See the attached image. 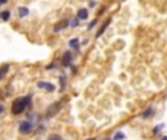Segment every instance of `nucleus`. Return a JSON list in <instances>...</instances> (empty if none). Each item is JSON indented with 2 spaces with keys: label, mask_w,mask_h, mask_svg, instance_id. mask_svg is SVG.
Listing matches in <instances>:
<instances>
[{
  "label": "nucleus",
  "mask_w": 167,
  "mask_h": 140,
  "mask_svg": "<svg viewBox=\"0 0 167 140\" xmlns=\"http://www.w3.org/2000/svg\"><path fill=\"white\" fill-rule=\"evenodd\" d=\"M31 101H32V93L26 95V96H19L16 98L12 105H10V109H12V114L13 116H21L22 112H25L28 108H31Z\"/></svg>",
  "instance_id": "obj_1"
},
{
  "label": "nucleus",
  "mask_w": 167,
  "mask_h": 140,
  "mask_svg": "<svg viewBox=\"0 0 167 140\" xmlns=\"http://www.w3.org/2000/svg\"><path fill=\"white\" fill-rule=\"evenodd\" d=\"M60 109H62V102H54V104H51L50 107L47 108V111H46V114H44V118H47V120H49V118H53Z\"/></svg>",
  "instance_id": "obj_2"
},
{
  "label": "nucleus",
  "mask_w": 167,
  "mask_h": 140,
  "mask_svg": "<svg viewBox=\"0 0 167 140\" xmlns=\"http://www.w3.org/2000/svg\"><path fill=\"white\" fill-rule=\"evenodd\" d=\"M34 129H35V124H32L28 120H24L19 123V133H22V134H28V133L32 132Z\"/></svg>",
  "instance_id": "obj_3"
},
{
  "label": "nucleus",
  "mask_w": 167,
  "mask_h": 140,
  "mask_svg": "<svg viewBox=\"0 0 167 140\" xmlns=\"http://www.w3.org/2000/svg\"><path fill=\"white\" fill-rule=\"evenodd\" d=\"M72 61H73L72 53H70V51H65V53H63V57H62V66L63 67L72 66Z\"/></svg>",
  "instance_id": "obj_4"
},
{
  "label": "nucleus",
  "mask_w": 167,
  "mask_h": 140,
  "mask_svg": "<svg viewBox=\"0 0 167 140\" xmlns=\"http://www.w3.org/2000/svg\"><path fill=\"white\" fill-rule=\"evenodd\" d=\"M37 86H38L40 89H46L47 92H54L56 91V86L50 82H46V80H40V82H37Z\"/></svg>",
  "instance_id": "obj_5"
},
{
  "label": "nucleus",
  "mask_w": 167,
  "mask_h": 140,
  "mask_svg": "<svg viewBox=\"0 0 167 140\" xmlns=\"http://www.w3.org/2000/svg\"><path fill=\"white\" fill-rule=\"evenodd\" d=\"M69 24H70V21L69 19H63L62 22H59L53 29H54V32H60V31H63V29H66L67 26H69Z\"/></svg>",
  "instance_id": "obj_6"
},
{
  "label": "nucleus",
  "mask_w": 167,
  "mask_h": 140,
  "mask_svg": "<svg viewBox=\"0 0 167 140\" xmlns=\"http://www.w3.org/2000/svg\"><path fill=\"white\" fill-rule=\"evenodd\" d=\"M9 70H10V64H3V66L0 67V80H3L6 76H8V73H9Z\"/></svg>",
  "instance_id": "obj_7"
},
{
  "label": "nucleus",
  "mask_w": 167,
  "mask_h": 140,
  "mask_svg": "<svg viewBox=\"0 0 167 140\" xmlns=\"http://www.w3.org/2000/svg\"><path fill=\"white\" fill-rule=\"evenodd\" d=\"M152 116H154V107L152 105L147 107V109H144V112L141 114L142 118H151Z\"/></svg>",
  "instance_id": "obj_8"
},
{
  "label": "nucleus",
  "mask_w": 167,
  "mask_h": 140,
  "mask_svg": "<svg viewBox=\"0 0 167 140\" xmlns=\"http://www.w3.org/2000/svg\"><path fill=\"white\" fill-rule=\"evenodd\" d=\"M111 24V19H107V21H106V22H104V24L101 25V28H100V31H98V32H97V35H95V38H100L101 35H103V34H104V31H106V29H107V28H109V25Z\"/></svg>",
  "instance_id": "obj_9"
},
{
  "label": "nucleus",
  "mask_w": 167,
  "mask_h": 140,
  "mask_svg": "<svg viewBox=\"0 0 167 140\" xmlns=\"http://www.w3.org/2000/svg\"><path fill=\"white\" fill-rule=\"evenodd\" d=\"M69 47L72 50H75V51H79V47H81V44H79V38L76 37V38H72L70 41H69Z\"/></svg>",
  "instance_id": "obj_10"
},
{
  "label": "nucleus",
  "mask_w": 167,
  "mask_h": 140,
  "mask_svg": "<svg viewBox=\"0 0 167 140\" xmlns=\"http://www.w3.org/2000/svg\"><path fill=\"white\" fill-rule=\"evenodd\" d=\"M76 18H78L79 21H85V19L88 18V10H87V9H79L78 13H76Z\"/></svg>",
  "instance_id": "obj_11"
},
{
  "label": "nucleus",
  "mask_w": 167,
  "mask_h": 140,
  "mask_svg": "<svg viewBox=\"0 0 167 140\" xmlns=\"http://www.w3.org/2000/svg\"><path fill=\"white\" fill-rule=\"evenodd\" d=\"M29 15V9L26 8V6H21V8L18 9V16L19 18H25Z\"/></svg>",
  "instance_id": "obj_12"
},
{
  "label": "nucleus",
  "mask_w": 167,
  "mask_h": 140,
  "mask_svg": "<svg viewBox=\"0 0 167 140\" xmlns=\"http://www.w3.org/2000/svg\"><path fill=\"white\" fill-rule=\"evenodd\" d=\"M0 19L3 22H8L9 19H10V10H2L0 12Z\"/></svg>",
  "instance_id": "obj_13"
},
{
  "label": "nucleus",
  "mask_w": 167,
  "mask_h": 140,
  "mask_svg": "<svg viewBox=\"0 0 167 140\" xmlns=\"http://www.w3.org/2000/svg\"><path fill=\"white\" fill-rule=\"evenodd\" d=\"M125 137H126V136H125V133H123V132H117L116 134L113 136V139H111V140H123Z\"/></svg>",
  "instance_id": "obj_14"
},
{
  "label": "nucleus",
  "mask_w": 167,
  "mask_h": 140,
  "mask_svg": "<svg viewBox=\"0 0 167 140\" xmlns=\"http://www.w3.org/2000/svg\"><path fill=\"white\" fill-rule=\"evenodd\" d=\"M79 25V19L78 18H73L72 21H70V24H69V26H72V28H76Z\"/></svg>",
  "instance_id": "obj_15"
},
{
  "label": "nucleus",
  "mask_w": 167,
  "mask_h": 140,
  "mask_svg": "<svg viewBox=\"0 0 167 140\" xmlns=\"http://www.w3.org/2000/svg\"><path fill=\"white\" fill-rule=\"evenodd\" d=\"M47 140H63V139H62V136H59V134H51Z\"/></svg>",
  "instance_id": "obj_16"
},
{
  "label": "nucleus",
  "mask_w": 167,
  "mask_h": 140,
  "mask_svg": "<svg viewBox=\"0 0 167 140\" xmlns=\"http://www.w3.org/2000/svg\"><path fill=\"white\" fill-rule=\"evenodd\" d=\"M163 127H164V124H158V125H155V127H154V130H152V132L157 134L158 132H161V129H163Z\"/></svg>",
  "instance_id": "obj_17"
},
{
  "label": "nucleus",
  "mask_w": 167,
  "mask_h": 140,
  "mask_svg": "<svg viewBox=\"0 0 167 140\" xmlns=\"http://www.w3.org/2000/svg\"><path fill=\"white\" fill-rule=\"evenodd\" d=\"M60 85H62V88H65V85H66V76L65 74L60 76Z\"/></svg>",
  "instance_id": "obj_18"
},
{
  "label": "nucleus",
  "mask_w": 167,
  "mask_h": 140,
  "mask_svg": "<svg viewBox=\"0 0 167 140\" xmlns=\"http://www.w3.org/2000/svg\"><path fill=\"white\" fill-rule=\"evenodd\" d=\"M97 22H98V19H94V21H91V24L88 25V29H92V28L97 25Z\"/></svg>",
  "instance_id": "obj_19"
},
{
  "label": "nucleus",
  "mask_w": 167,
  "mask_h": 140,
  "mask_svg": "<svg viewBox=\"0 0 167 140\" xmlns=\"http://www.w3.org/2000/svg\"><path fill=\"white\" fill-rule=\"evenodd\" d=\"M5 109H6V108H5V105L0 102V114H3V112H5Z\"/></svg>",
  "instance_id": "obj_20"
},
{
  "label": "nucleus",
  "mask_w": 167,
  "mask_h": 140,
  "mask_svg": "<svg viewBox=\"0 0 167 140\" xmlns=\"http://www.w3.org/2000/svg\"><path fill=\"white\" fill-rule=\"evenodd\" d=\"M95 6H97V3H95V2H91V3H90V8H95Z\"/></svg>",
  "instance_id": "obj_21"
},
{
  "label": "nucleus",
  "mask_w": 167,
  "mask_h": 140,
  "mask_svg": "<svg viewBox=\"0 0 167 140\" xmlns=\"http://www.w3.org/2000/svg\"><path fill=\"white\" fill-rule=\"evenodd\" d=\"M163 140H167V136H164V137H163Z\"/></svg>",
  "instance_id": "obj_22"
},
{
  "label": "nucleus",
  "mask_w": 167,
  "mask_h": 140,
  "mask_svg": "<svg viewBox=\"0 0 167 140\" xmlns=\"http://www.w3.org/2000/svg\"><path fill=\"white\" fill-rule=\"evenodd\" d=\"M85 140H95V139H94V137H92V139H85Z\"/></svg>",
  "instance_id": "obj_23"
}]
</instances>
